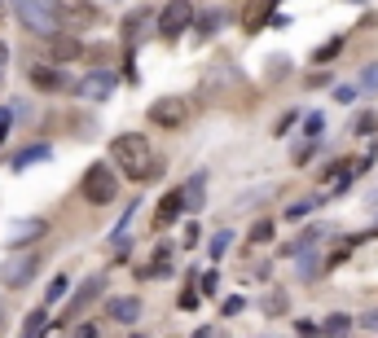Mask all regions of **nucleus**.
<instances>
[{"instance_id": "nucleus-1", "label": "nucleus", "mask_w": 378, "mask_h": 338, "mask_svg": "<svg viewBox=\"0 0 378 338\" xmlns=\"http://www.w3.org/2000/svg\"><path fill=\"white\" fill-rule=\"evenodd\" d=\"M110 154H115L119 171L128 176V180H137V185L159 171V159H154V149H149V141L141 132H119L115 145H110Z\"/></svg>"}, {"instance_id": "nucleus-2", "label": "nucleus", "mask_w": 378, "mask_h": 338, "mask_svg": "<svg viewBox=\"0 0 378 338\" xmlns=\"http://www.w3.org/2000/svg\"><path fill=\"white\" fill-rule=\"evenodd\" d=\"M9 9H14V18L22 22V27L36 31V36H53L62 27L53 0H9Z\"/></svg>"}, {"instance_id": "nucleus-3", "label": "nucleus", "mask_w": 378, "mask_h": 338, "mask_svg": "<svg viewBox=\"0 0 378 338\" xmlns=\"http://www.w3.org/2000/svg\"><path fill=\"white\" fill-rule=\"evenodd\" d=\"M80 194H84L93 206L115 202V198H119V176H115V167H110V163H93V167H84V176H80Z\"/></svg>"}, {"instance_id": "nucleus-4", "label": "nucleus", "mask_w": 378, "mask_h": 338, "mask_svg": "<svg viewBox=\"0 0 378 338\" xmlns=\"http://www.w3.org/2000/svg\"><path fill=\"white\" fill-rule=\"evenodd\" d=\"M194 22H198V9L189 5V0H167V5L159 9V27H154V31H159L163 40H181Z\"/></svg>"}, {"instance_id": "nucleus-5", "label": "nucleus", "mask_w": 378, "mask_h": 338, "mask_svg": "<svg viewBox=\"0 0 378 338\" xmlns=\"http://www.w3.org/2000/svg\"><path fill=\"white\" fill-rule=\"evenodd\" d=\"M145 119L154 123V127H181L189 119V101L185 97H159V101H149Z\"/></svg>"}, {"instance_id": "nucleus-6", "label": "nucleus", "mask_w": 378, "mask_h": 338, "mask_svg": "<svg viewBox=\"0 0 378 338\" xmlns=\"http://www.w3.org/2000/svg\"><path fill=\"white\" fill-rule=\"evenodd\" d=\"M36 273H40V255H14V259L0 264V285H5V290H22Z\"/></svg>"}, {"instance_id": "nucleus-7", "label": "nucleus", "mask_w": 378, "mask_h": 338, "mask_svg": "<svg viewBox=\"0 0 378 338\" xmlns=\"http://www.w3.org/2000/svg\"><path fill=\"white\" fill-rule=\"evenodd\" d=\"M58 18H62V27H70V31L97 27V22H102V14H97L93 0H62V5H58Z\"/></svg>"}, {"instance_id": "nucleus-8", "label": "nucleus", "mask_w": 378, "mask_h": 338, "mask_svg": "<svg viewBox=\"0 0 378 338\" xmlns=\"http://www.w3.org/2000/svg\"><path fill=\"white\" fill-rule=\"evenodd\" d=\"M27 75H31V88L36 93H70V80L62 75L58 62H36Z\"/></svg>"}, {"instance_id": "nucleus-9", "label": "nucleus", "mask_w": 378, "mask_h": 338, "mask_svg": "<svg viewBox=\"0 0 378 338\" xmlns=\"http://www.w3.org/2000/svg\"><path fill=\"white\" fill-rule=\"evenodd\" d=\"M115 84H119V75L93 70V75H84L80 84H70V93H75V97H88V101H106V97L115 93Z\"/></svg>"}, {"instance_id": "nucleus-10", "label": "nucleus", "mask_w": 378, "mask_h": 338, "mask_svg": "<svg viewBox=\"0 0 378 338\" xmlns=\"http://www.w3.org/2000/svg\"><path fill=\"white\" fill-rule=\"evenodd\" d=\"M185 211H189V206H185V194H181V189L163 194V198H159V206H154V228H167V224H176V220H181Z\"/></svg>"}, {"instance_id": "nucleus-11", "label": "nucleus", "mask_w": 378, "mask_h": 338, "mask_svg": "<svg viewBox=\"0 0 378 338\" xmlns=\"http://www.w3.org/2000/svg\"><path fill=\"white\" fill-rule=\"evenodd\" d=\"M44 40H48V58H53V62H80L84 58V44L75 40V36L53 31V36H44Z\"/></svg>"}, {"instance_id": "nucleus-12", "label": "nucleus", "mask_w": 378, "mask_h": 338, "mask_svg": "<svg viewBox=\"0 0 378 338\" xmlns=\"http://www.w3.org/2000/svg\"><path fill=\"white\" fill-rule=\"evenodd\" d=\"M97 290H102V277H88V281L80 285V290L70 295V303H66V312H62V325H70L75 317H80V312H84V307L97 299Z\"/></svg>"}, {"instance_id": "nucleus-13", "label": "nucleus", "mask_w": 378, "mask_h": 338, "mask_svg": "<svg viewBox=\"0 0 378 338\" xmlns=\"http://www.w3.org/2000/svg\"><path fill=\"white\" fill-rule=\"evenodd\" d=\"M44 228H48V224H44V220H36V216H27V220H14L5 242H9V246H27V242L44 238Z\"/></svg>"}, {"instance_id": "nucleus-14", "label": "nucleus", "mask_w": 378, "mask_h": 338, "mask_svg": "<svg viewBox=\"0 0 378 338\" xmlns=\"http://www.w3.org/2000/svg\"><path fill=\"white\" fill-rule=\"evenodd\" d=\"M181 194H185V206L189 211H203V198H207V176L203 171H194L185 185H181Z\"/></svg>"}, {"instance_id": "nucleus-15", "label": "nucleus", "mask_w": 378, "mask_h": 338, "mask_svg": "<svg viewBox=\"0 0 378 338\" xmlns=\"http://www.w3.org/2000/svg\"><path fill=\"white\" fill-rule=\"evenodd\" d=\"M145 27H159V18H154V14H149V9H141V14H132L128 22H123V40H128V44H137Z\"/></svg>"}, {"instance_id": "nucleus-16", "label": "nucleus", "mask_w": 378, "mask_h": 338, "mask_svg": "<svg viewBox=\"0 0 378 338\" xmlns=\"http://www.w3.org/2000/svg\"><path fill=\"white\" fill-rule=\"evenodd\" d=\"M48 154H53V149H48L44 141H36V145H27V149H22V154H14V171H27V167H36V163H44V159H48Z\"/></svg>"}, {"instance_id": "nucleus-17", "label": "nucleus", "mask_w": 378, "mask_h": 338, "mask_svg": "<svg viewBox=\"0 0 378 338\" xmlns=\"http://www.w3.org/2000/svg\"><path fill=\"white\" fill-rule=\"evenodd\" d=\"M110 317L123 321V325L141 321V299H115V303H110Z\"/></svg>"}, {"instance_id": "nucleus-18", "label": "nucleus", "mask_w": 378, "mask_h": 338, "mask_svg": "<svg viewBox=\"0 0 378 338\" xmlns=\"http://www.w3.org/2000/svg\"><path fill=\"white\" fill-rule=\"evenodd\" d=\"M246 9H251V14L242 18V27H246L251 36H256V31L264 27V22H268V9H273V0H256V5H246Z\"/></svg>"}, {"instance_id": "nucleus-19", "label": "nucleus", "mask_w": 378, "mask_h": 338, "mask_svg": "<svg viewBox=\"0 0 378 338\" xmlns=\"http://www.w3.org/2000/svg\"><path fill=\"white\" fill-rule=\"evenodd\" d=\"M321 329H325V338H347V329H352V317H347V312H330V317L321 321Z\"/></svg>"}, {"instance_id": "nucleus-20", "label": "nucleus", "mask_w": 378, "mask_h": 338, "mask_svg": "<svg viewBox=\"0 0 378 338\" xmlns=\"http://www.w3.org/2000/svg\"><path fill=\"white\" fill-rule=\"evenodd\" d=\"M66 290H70V277H66V273H58L53 281H48V290H44V303H48V307L62 303V299H66Z\"/></svg>"}, {"instance_id": "nucleus-21", "label": "nucleus", "mask_w": 378, "mask_h": 338, "mask_svg": "<svg viewBox=\"0 0 378 338\" xmlns=\"http://www.w3.org/2000/svg\"><path fill=\"white\" fill-rule=\"evenodd\" d=\"M246 242H251V246L273 242V220H256V224H251V233H246Z\"/></svg>"}, {"instance_id": "nucleus-22", "label": "nucleus", "mask_w": 378, "mask_h": 338, "mask_svg": "<svg viewBox=\"0 0 378 338\" xmlns=\"http://www.w3.org/2000/svg\"><path fill=\"white\" fill-rule=\"evenodd\" d=\"M339 53H343V36H330V40H325V44L317 48V53H313V58H317V62H335Z\"/></svg>"}, {"instance_id": "nucleus-23", "label": "nucleus", "mask_w": 378, "mask_h": 338, "mask_svg": "<svg viewBox=\"0 0 378 338\" xmlns=\"http://www.w3.org/2000/svg\"><path fill=\"white\" fill-rule=\"evenodd\" d=\"M229 246H233V233H229V228H220V233H216V238L207 242V250H211V259H224V250H229Z\"/></svg>"}, {"instance_id": "nucleus-24", "label": "nucleus", "mask_w": 378, "mask_h": 338, "mask_svg": "<svg viewBox=\"0 0 378 338\" xmlns=\"http://www.w3.org/2000/svg\"><path fill=\"white\" fill-rule=\"evenodd\" d=\"M317 202H321V198H304V202H290V206H286V220H290V224H295V220H304V216L313 211Z\"/></svg>"}, {"instance_id": "nucleus-25", "label": "nucleus", "mask_w": 378, "mask_h": 338, "mask_svg": "<svg viewBox=\"0 0 378 338\" xmlns=\"http://www.w3.org/2000/svg\"><path fill=\"white\" fill-rule=\"evenodd\" d=\"M374 127H378V115H369V110H365L357 123H352V132H357V137H374Z\"/></svg>"}, {"instance_id": "nucleus-26", "label": "nucleus", "mask_w": 378, "mask_h": 338, "mask_svg": "<svg viewBox=\"0 0 378 338\" xmlns=\"http://www.w3.org/2000/svg\"><path fill=\"white\" fill-rule=\"evenodd\" d=\"M357 88H361V93H378V62L361 70V84H357Z\"/></svg>"}, {"instance_id": "nucleus-27", "label": "nucleus", "mask_w": 378, "mask_h": 338, "mask_svg": "<svg viewBox=\"0 0 378 338\" xmlns=\"http://www.w3.org/2000/svg\"><path fill=\"white\" fill-rule=\"evenodd\" d=\"M220 18H224L220 9H211V14H203V18H198V36H211V31L220 27Z\"/></svg>"}, {"instance_id": "nucleus-28", "label": "nucleus", "mask_w": 378, "mask_h": 338, "mask_svg": "<svg viewBox=\"0 0 378 338\" xmlns=\"http://www.w3.org/2000/svg\"><path fill=\"white\" fill-rule=\"evenodd\" d=\"M295 334H299V338H321L325 329H321L317 321H295Z\"/></svg>"}, {"instance_id": "nucleus-29", "label": "nucleus", "mask_w": 378, "mask_h": 338, "mask_svg": "<svg viewBox=\"0 0 378 338\" xmlns=\"http://www.w3.org/2000/svg\"><path fill=\"white\" fill-rule=\"evenodd\" d=\"M264 312H268V317H277V312H286V295H282V290H277V295H268V299H264Z\"/></svg>"}, {"instance_id": "nucleus-30", "label": "nucleus", "mask_w": 378, "mask_h": 338, "mask_svg": "<svg viewBox=\"0 0 378 338\" xmlns=\"http://www.w3.org/2000/svg\"><path fill=\"white\" fill-rule=\"evenodd\" d=\"M176 303H181L185 312H194V307H198V290H194V281H189L185 290H181V299H176Z\"/></svg>"}, {"instance_id": "nucleus-31", "label": "nucleus", "mask_w": 378, "mask_h": 338, "mask_svg": "<svg viewBox=\"0 0 378 338\" xmlns=\"http://www.w3.org/2000/svg\"><path fill=\"white\" fill-rule=\"evenodd\" d=\"M317 149H321V145H304V149H295V167H304V163L313 159V154H317Z\"/></svg>"}, {"instance_id": "nucleus-32", "label": "nucleus", "mask_w": 378, "mask_h": 338, "mask_svg": "<svg viewBox=\"0 0 378 338\" xmlns=\"http://www.w3.org/2000/svg\"><path fill=\"white\" fill-rule=\"evenodd\" d=\"M295 123H299V110H286V115H282V123H277V132H290Z\"/></svg>"}, {"instance_id": "nucleus-33", "label": "nucleus", "mask_w": 378, "mask_h": 338, "mask_svg": "<svg viewBox=\"0 0 378 338\" xmlns=\"http://www.w3.org/2000/svg\"><path fill=\"white\" fill-rule=\"evenodd\" d=\"M304 127H308V137H317L321 127H325V119H321V115H308V119H304Z\"/></svg>"}, {"instance_id": "nucleus-34", "label": "nucleus", "mask_w": 378, "mask_h": 338, "mask_svg": "<svg viewBox=\"0 0 378 338\" xmlns=\"http://www.w3.org/2000/svg\"><path fill=\"white\" fill-rule=\"evenodd\" d=\"M198 242H203V228L189 224V228H185V246H198Z\"/></svg>"}, {"instance_id": "nucleus-35", "label": "nucleus", "mask_w": 378, "mask_h": 338, "mask_svg": "<svg viewBox=\"0 0 378 338\" xmlns=\"http://www.w3.org/2000/svg\"><path fill=\"white\" fill-rule=\"evenodd\" d=\"M203 290H207V295H216V290H220V277H216V273H207V277H203Z\"/></svg>"}, {"instance_id": "nucleus-36", "label": "nucleus", "mask_w": 378, "mask_h": 338, "mask_svg": "<svg viewBox=\"0 0 378 338\" xmlns=\"http://www.w3.org/2000/svg\"><path fill=\"white\" fill-rule=\"evenodd\" d=\"M9 123H14V110H0V141H5V132H9Z\"/></svg>"}, {"instance_id": "nucleus-37", "label": "nucleus", "mask_w": 378, "mask_h": 338, "mask_svg": "<svg viewBox=\"0 0 378 338\" xmlns=\"http://www.w3.org/2000/svg\"><path fill=\"white\" fill-rule=\"evenodd\" d=\"M330 80H335V75H325V70H317V75H313L308 84H313V88H325V84H330Z\"/></svg>"}, {"instance_id": "nucleus-38", "label": "nucleus", "mask_w": 378, "mask_h": 338, "mask_svg": "<svg viewBox=\"0 0 378 338\" xmlns=\"http://www.w3.org/2000/svg\"><path fill=\"white\" fill-rule=\"evenodd\" d=\"M70 338H102V334H97V329H93V325H80V329H75V334H70Z\"/></svg>"}, {"instance_id": "nucleus-39", "label": "nucleus", "mask_w": 378, "mask_h": 338, "mask_svg": "<svg viewBox=\"0 0 378 338\" xmlns=\"http://www.w3.org/2000/svg\"><path fill=\"white\" fill-rule=\"evenodd\" d=\"M361 325H365V329H378V312H369V317H365Z\"/></svg>"}, {"instance_id": "nucleus-40", "label": "nucleus", "mask_w": 378, "mask_h": 338, "mask_svg": "<svg viewBox=\"0 0 378 338\" xmlns=\"http://www.w3.org/2000/svg\"><path fill=\"white\" fill-rule=\"evenodd\" d=\"M194 338H216V329H211V325H203V329H198Z\"/></svg>"}, {"instance_id": "nucleus-41", "label": "nucleus", "mask_w": 378, "mask_h": 338, "mask_svg": "<svg viewBox=\"0 0 378 338\" xmlns=\"http://www.w3.org/2000/svg\"><path fill=\"white\" fill-rule=\"evenodd\" d=\"M0 329H5V303H0Z\"/></svg>"}, {"instance_id": "nucleus-42", "label": "nucleus", "mask_w": 378, "mask_h": 338, "mask_svg": "<svg viewBox=\"0 0 378 338\" xmlns=\"http://www.w3.org/2000/svg\"><path fill=\"white\" fill-rule=\"evenodd\" d=\"M132 338H145V334H132Z\"/></svg>"}]
</instances>
